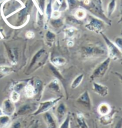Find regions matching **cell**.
Segmentation results:
<instances>
[{
	"mask_svg": "<svg viewBox=\"0 0 122 128\" xmlns=\"http://www.w3.org/2000/svg\"><path fill=\"white\" fill-rule=\"evenodd\" d=\"M95 128H98V126H97V124H96V125H95Z\"/></svg>",
	"mask_w": 122,
	"mask_h": 128,
	"instance_id": "bcb514c9",
	"label": "cell"
},
{
	"mask_svg": "<svg viewBox=\"0 0 122 128\" xmlns=\"http://www.w3.org/2000/svg\"><path fill=\"white\" fill-rule=\"evenodd\" d=\"M49 67H50L51 71H52V72L54 74V76H57V78H58V79H60V80H63V76H62V75H61L59 73V72L58 71V70H57V68H56L54 66V65H51L50 66H49Z\"/></svg>",
	"mask_w": 122,
	"mask_h": 128,
	"instance_id": "1f68e13d",
	"label": "cell"
},
{
	"mask_svg": "<svg viewBox=\"0 0 122 128\" xmlns=\"http://www.w3.org/2000/svg\"><path fill=\"white\" fill-rule=\"evenodd\" d=\"M70 124H71V117L69 113H68L65 119L59 125L58 128H70Z\"/></svg>",
	"mask_w": 122,
	"mask_h": 128,
	"instance_id": "484cf974",
	"label": "cell"
},
{
	"mask_svg": "<svg viewBox=\"0 0 122 128\" xmlns=\"http://www.w3.org/2000/svg\"><path fill=\"white\" fill-rule=\"evenodd\" d=\"M76 120L78 128H89L86 123L85 118L82 113H77Z\"/></svg>",
	"mask_w": 122,
	"mask_h": 128,
	"instance_id": "ffe728a7",
	"label": "cell"
},
{
	"mask_svg": "<svg viewBox=\"0 0 122 128\" xmlns=\"http://www.w3.org/2000/svg\"><path fill=\"white\" fill-rule=\"evenodd\" d=\"M55 34L52 32L48 31L46 33L45 38L46 40V44L49 46H52L55 40Z\"/></svg>",
	"mask_w": 122,
	"mask_h": 128,
	"instance_id": "cb8c5ba5",
	"label": "cell"
},
{
	"mask_svg": "<svg viewBox=\"0 0 122 128\" xmlns=\"http://www.w3.org/2000/svg\"><path fill=\"white\" fill-rule=\"evenodd\" d=\"M34 36L35 34L32 32H28L26 33V37L28 39H32V38H34Z\"/></svg>",
	"mask_w": 122,
	"mask_h": 128,
	"instance_id": "ab89813d",
	"label": "cell"
},
{
	"mask_svg": "<svg viewBox=\"0 0 122 128\" xmlns=\"http://www.w3.org/2000/svg\"><path fill=\"white\" fill-rule=\"evenodd\" d=\"M1 109L3 114L10 117L13 116L16 111L15 103L12 102L10 98H6L3 101Z\"/></svg>",
	"mask_w": 122,
	"mask_h": 128,
	"instance_id": "9c48e42d",
	"label": "cell"
},
{
	"mask_svg": "<svg viewBox=\"0 0 122 128\" xmlns=\"http://www.w3.org/2000/svg\"><path fill=\"white\" fill-rule=\"evenodd\" d=\"M13 72V68L10 66H0V78L4 77V76L10 74Z\"/></svg>",
	"mask_w": 122,
	"mask_h": 128,
	"instance_id": "603a6c76",
	"label": "cell"
},
{
	"mask_svg": "<svg viewBox=\"0 0 122 128\" xmlns=\"http://www.w3.org/2000/svg\"><path fill=\"white\" fill-rule=\"evenodd\" d=\"M12 124L10 116L3 114L0 116V128H10Z\"/></svg>",
	"mask_w": 122,
	"mask_h": 128,
	"instance_id": "ac0fdd59",
	"label": "cell"
},
{
	"mask_svg": "<svg viewBox=\"0 0 122 128\" xmlns=\"http://www.w3.org/2000/svg\"><path fill=\"white\" fill-rule=\"evenodd\" d=\"M10 99L14 103H17L20 99V92H16L15 90H13L10 94Z\"/></svg>",
	"mask_w": 122,
	"mask_h": 128,
	"instance_id": "4316f807",
	"label": "cell"
},
{
	"mask_svg": "<svg viewBox=\"0 0 122 128\" xmlns=\"http://www.w3.org/2000/svg\"><path fill=\"white\" fill-rule=\"evenodd\" d=\"M86 13L84 10H78L76 11V13H75V16L78 19H83L85 17Z\"/></svg>",
	"mask_w": 122,
	"mask_h": 128,
	"instance_id": "d6a6232c",
	"label": "cell"
},
{
	"mask_svg": "<svg viewBox=\"0 0 122 128\" xmlns=\"http://www.w3.org/2000/svg\"><path fill=\"white\" fill-rule=\"evenodd\" d=\"M92 90L95 93L102 97H105L109 93L108 87L100 83L94 82L92 84Z\"/></svg>",
	"mask_w": 122,
	"mask_h": 128,
	"instance_id": "4fadbf2b",
	"label": "cell"
},
{
	"mask_svg": "<svg viewBox=\"0 0 122 128\" xmlns=\"http://www.w3.org/2000/svg\"><path fill=\"white\" fill-rule=\"evenodd\" d=\"M55 107V111L54 116L57 119L58 124V125H60L62 123V122L65 119L66 117L68 114L67 113V108L66 105L65 103L60 102Z\"/></svg>",
	"mask_w": 122,
	"mask_h": 128,
	"instance_id": "8992f818",
	"label": "cell"
},
{
	"mask_svg": "<svg viewBox=\"0 0 122 128\" xmlns=\"http://www.w3.org/2000/svg\"><path fill=\"white\" fill-rule=\"evenodd\" d=\"M98 113L101 116H105L110 114L112 112V108L111 106L107 103H102L98 106L97 108Z\"/></svg>",
	"mask_w": 122,
	"mask_h": 128,
	"instance_id": "9a60e30c",
	"label": "cell"
},
{
	"mask_svg": "<svg viewBox=\"0 0 122 128\" xmlns=\"http://www.w3.org/2000/svg\"><path fill=\"white\" fill-rule=\"evenodd\" d=\"M107 51L103 46L95 44H88L81 49V56L83 58H95L105 55Z\"/></svg>",
	"mask_w": 122,
	"mask_h": 128,
	"instance_id": "6da1fadb",
	"label": "cell"
},
{
	"mask_svg": "<svg viewBox=\"0 0 122 128\" xmlns=\"http://www.w3.org/2000/svg\"><path fill=\"white\" fill-rule=\"evenodd\" d=\"M50 24L54 28H60L63 24V22L60 18H52L50 21Z\"/></svg>",
	"mask_w": 122,
	"mask_h": 128,
	"instance_id": "f1b7e54d",
	"label": "cell"
},
{
	"mask_svg": "<svg viewBox=\"0 0 122 128\" xmlns=\"http://www.w3.org/2000/svg\"><path fill=\"white\" fill-rule=\"evenodd\" d=\"M38 108V104L35 103H28L22 105L16 111L14 115L15 116H21L33 113L36 111Z\"/></svg>",
	"mask_w": 122,
	"mask_h": 128,
	"instance_id": "52a82bcc",
	"label": "cell"
},
{
	"mask_svg": "<svg viewBox=\"0 0 122 128\" xmlns=\"http://www.w3.org/2000/svg\"><path fill=\"white\" fill-rule=\"evenodd\" d=\"M30 128H39V123H38V122H36L34 123L33 125L30 126Z\"/></svg>",
	"mask_w": 122,
	"mask_h": 128,
	"instance_id": "7bdbcfd3",
	"label": "cell"
},
{
	"mask_svg": "<svg viewBox=\"0 0 122 128\" xmlns=\"http://www.w3.org/2000/svg\"><path fill=\"white\" fill-rule=\"evenodd\" d=\"M45 13L47 17L48 18H50L52 14V3H51V0L48 2L46 7L45 9Z\"/></svg>",
	"mask_w": 122,
	"mask_h": 128,
	"instance_id": "4dcf8cb0",
	"label": "cell"
},
{
	"mask_svg": "<svg viewBox=\"0 0 122 128\" xmlns=\"http://www.w3.org/2000/svg\"><path fill=\"white\" fill-rule=\"evenodd\" d=\"M102 38L105 41V43L107 46V54L108 58H110L111 60H120L122 57V52L118 49L117 46L115 45L114 43L110 40L105 36V34L101 33Z\"/></svg>",
	"mask_w": 122,
	"mask_h": 128,
	"instance_id": "277c9868",
	"label": "cell"
},
{
	"mask_svg": "<svg viewBox=\"0 0 122 128\" xmlns=\"http://www.w3.org/2000/svg\"><path fill=\"white\" fill-rule=\"evenodd\" d=\"M76 33V29L73 28H69L65 30V33L68 38H73Z\"/></svg>",
	"mask_w": 122,
	"mask_h": 128,
	"instance_id": "f546056e",
	"label": "cell"
},
{
	"mask_svg": "<svg viewBox=\"0 0 122 128\" xmlns=\"http://www.w3.org/2000/svg\"><path fill=\"white\" fill-rule=\"evenodd\" d=\"M86 27L89 30L98 33L104 29L105 25L102 20L97 18H92L86 25Z\"/></svg>",
	"mask_w": 122,
	"mask_h": 128,
	"instance_id": "8fae6325",
	"label": "cell"
},
{
	"mask_svg": "<svg viewBox=\"0 0 122 128\" xmlns=\"http://www.w3.org/2000/svg\"><path fill=\"white\" fill-rule=\"evenodd\" d=\"M115 6H116V3H115V0H111V2L109 3L108 8H107V13H108V16L110 17L113 14V13L114 12Z\"/></svg>",
	"mask_w": 122,
	"mask_h": 128,
	"instance_id": "83f0119b",
	"label": "cell"
},
{
	"mask_svg": "<svg viewBox=\"0 0 122 128\" xmlns=\"http://www.w3.org/2000/svg\"><path fill=\"white\" fill-rule=\"evenodd\" d=\"M43 118L48 128H58V124L55 116L50 112L43 113Z\"/></svg>",
	"mask_w": 122,
	"mask_h": 128,
	"instance_id": "7c38bea8",
	"label": "cell"
},
{
	"mask_svg": "<svg viewBox=\"0 0 122 128\" xmlns=\"http://www.w3.org/2000/svg\"><path fill=\"white\" fill-rule=\"evenodd\" d=\"M0 1H1V0H0Z\"/></svg>",
	"mask_w": 122,
	"mask_h": 128,
	"instance_id": "7dc6e473",
	"label": "cell"
},
{
	"mask_svg": "<svg viewBox=\"0 0 122 128\" xmlns=\"http://www.w3.org/2000/svg\"><path fill=\"white\" fill-rule=\"evenodd\" d=\"M63 97L60 96L57 98H51L49 100L41 102L38 104V108L36 111L33 113V116H37L41 114L45 113L46 112H48L50 109L55 106L61 100H62Z\"/></svg>",
	"mask_w": 122,
	"mask_h": 128,
	"instance_id": "7a4b0ae2",
	"label": "cell"
},
{
	"mask_svg": "<svg viewBox=\"0 0 122 128\" xmlns=\"http://www.w3.org/2000/svg\"><path fill=\"white\" fill-rule=\"evenodd\" d=\"M32 6L33 2L32 0H29L28 1H27L26 6L25 8L22 9V10L19 12L18 17H17V23L19 24L18 26H20L23 24V23H25L26 18Z\"/></svg>",
	"mask_w": 122,
	"mask_h": 128,
	"instance_id": "30bf717a",
	"label": "cell"
},
{
	"mask_svg": "<svg viewBox=\"0 0 122 128\" xmlns=\"http://www.w3.org/2000/svg\"><path fill=\"white\" fill-rule=\"evenodd\" d=\"M52 63L53 65L56 66H62L65 65L66 63V60L63 57L57 56L55 57L52 60Z\"/></svg>",
	"mask_w": 122,
	"mask_h": 128,
	"instance_id": "d4e9b609",
	"label": "cell"
},
{
	"mask_svg": "<svg viewBox=\"0 0 122 128\" xmlns=\"http://www.w3.org/2000/svg\"><path fill=\"white\" fill-rule=\"evenodd\" d=\"M10 128H22V124L19 121H15L12 123Z\"/></svg>",
	"mask_w": 122,
	"mask_h": 128,
	"instance_id": "d590c367",
	"label": "cell"
},
{
	"mask_svg": "<svg viewBox=\"0 0 122 128\" xmlns=\"http://www.w3.org/2000/svg\"><path fill=\"white\" fill-rule=\"evenodd\" d=\"M115 74L117 76V77L119 78L120 81H121V83H122V74L120 73V72H115Z\"/></svg>",
	"mask_w": 122,
	"mask_h": 128,
	"instance_id": "b9f144b4",
	"label": "cell"
},
{
	"mask_svg": "<svg viewBox=\"0 0 122 128\" xmlns=\"http://www.w3.org/2000/svg\"><path fill=\"white\" fill-rule=\"evenodd\" d=\"M35 94L34 98L35 100L38 102H39L41 100V98L42 97V90H43V87H42V83L41 82V81H37L35 82Z\"/></svg>",
	"mask_w": 122,
	"mask_h": 128,
	"instance_id": "d6986e66",
	"label": "cell"
},
{
	"mask_svg": "<svg viewBox=\"0 0 122 128\" xmlns=\"http://www.w3.org/2000/svg\"><path fill=\"white\" fill-rule=\"evenodd\" d=\"M83 78H84V75L83 74H81L77 76L72 81L71 86H70L71 88L73 90L77 88L82 82Z\"/></svg>",
	"mask_w": 122,
	"mask_h": 128,
	"instance_id": "7402d4cb",
	"label": "cell"
},
{
	"mask_svg": "<svg viewBox=\"0 0 122 128\" xmlns=\"http://www.w3.org/2000/svg\"><path fill=\"white\" fill-rule=\"evenodd\" d=\"M111 59L110 58L107 57L105 60H103L101 63L99 64L98 66L96 67L91 74L90 78L91 80H94L97 78H100L103 77L107 73L108 70L109 66H110L111 63Z\"/></svg>",
	"mask_w": 122,
	"mask_h": 128,
	"instance_id": "5b68a950",
	"label": "cell"
},
{
	"mask_svg": "<svg viewBox=\"0 0 122 128\" xmlns=\"http://www.w3.org/2000/svg\"><path fill=\"white\" fill-rule=\"evenodd\" d=\"M21 7L22 6L19 1L16 0H9L5 3L3 6V12L4 14H10L15 10H17V8H19Z\"/></svg>",
	"mask_w": 122,
	"mask_h": 128,
	"instance_id": "5bb4252c",
	"label": "cell"
},
{
	"mask_svg": "<svg viewBox=\"0 0 122 128\" xmlns=\"http://www.w3.org/2000/svg\"><path fill=\"white\" fill-rule=\"evenodd\" d=\"M76 103L88 110L92 108V101L88 91H85L76 99Z\"/></svg>",
	"mask_w": 122,
	"mask_h": 128,
	"instance_id": "ba28073f",
	"label": "cell"
},
{
	"mask_svg": "<svg viewBox=\"0 0 122 128\" xmlns=\"http://www.w3.org/2000/svg\"><path fill=\"white\" fill-rule=\"evenodd\" d=\"M48 55L44 49H40L33 56L28 70V71L32 72V70H36L44 64L48 59Z\"/></svg>",
	"mask_w": 122,
	"mask_h": 128,
	"instance_id": "3957f363",
	"label": "cell"
},
{
	"mask_svg": "<svg viewBox=\"0 0 122 128\" xmlns=\"http://www.w3.org/2000/svg\"><path fill=\"white\" fill-rule=\"evenodd\" d=\"M113 115L114 113L111 112L110 114L105 115V116H101L100 119H99V122L103 125H108L112 122L113 119Z\"/></svg>",
	"mask_w": 122,
	"mask_h": 128,
	"instance_id": "44dd1931",
	"label": "cell"
},
{
	"mask_svg": "<svg viewBox=\"0 0 122 128\" xmlns=\"http://www.w3.org/2000/svg\"><path fill=\"white\" fill-rule=\"evenodd\" d=\"M45 1L46 0H35L37 4L38 5L39 9L42 12H44L45 7Z\"/></svg>",
	"mask_w": 122,
	"mask_h": 128,
	"instance_id": "836d02e7",
	"label": "cell"
},
{
	"mask_svg": "<svg viewBox=\"0 0 122 128\" xmlns=\"http://www.w3.org/2000/svg\"><path fill=\"white\" fill-rule=\"evenodd\" d=\"M66 8H67V4L66 2V1L63 0V1H62V4H61L60 8H59V11L61 12V11L65 10L66 9Z\"/></svg>",
	"mask_w": 122,
	"mask_h": 128,
	"instance_id": "74e56055",
	"label": "cell"
},
{
	"mask_svg": "<svg viewBox=\"0 0 122 128\" xmlns=\"http://www.w3.org/2000/svg\"><path fill=\"white\" fill-rule=\"evenodd\" d=\"M51 17H52L53 18L55 19L59 18L60 17V12H57V11H55V12H52Z\"/></svg>",
	"mask_w": 122,
	"mask_h": 128,
	"instance_id": "f35d334b",
	"label": "cell"
},
{
	"mask_svg": "<svg viewBox=\"0 0 122 128\" xmlns=\"http://www.w3.org/2000/svg\"><path fill=\"white\" fill-rule=\"evenodd\" d=\"M24 92H25V95L27 98H34L35 94L34 86L30 82L26 84L24 87Z\"/></svg>",
	"mask_w": 122,
	"mask_h": 128,
	"instance_id": "e0dca14e",
	"label": "cell"
},
{
	"mask_svg": "<svg viewBox=\"0 0 122 128\" xmlns=\"http://www.w3.org/2000/svg\"><path fill=\"white\" fill-rule=\"evenodd\" d=\"M3 114H3V113L2 109H1V108H0V116H1V115H3Z\"/></svg>",
	"mask_w": 122,
	"mask_h": 128,
	"instance_id": "f6af8a7d",
	"label": "cell"
},
{
	"mask_svg": "<svg viewBox=\"0 0 122 128\" xmlns=\"http://www.w3.org/2000/svg\"><path fill=\"white\" fill-rule=\"evenodd\" d=\"M113 128H122V118L118 120Z\"/></svg>",
	"mask_w": 122,
	"mask_h": 128,
	"instance_id": "60d3db41",
	"label": "cell"
},
{
	"mask_svg": "<svg viewBox=\"0 0 122 128\" xmlns=\"http://www.w3.org/2000/svg\"><path fill=\"white\" fill-rule=\"evenodd\" d=\"M114 43L122 52V38H121V37H117V38H115Z\"/></svg>",
	"mask_w": 122,
	"mask_h": 128,
	"instance_id": "e575fe53",
	"label": "cell"
},
{
	"mask_svg": "<svg viewBox=\"0 0 122 128\" xmlns=\"http://www.w3.org/2000/svg\"><path fill=\"white\" fill-rule=\"evenodd\" d=\"M48 88L52 92H54V93L57 94H62L60 85V83H59L58 80L57 78L52 80L48 85Z\"/></svg>",
	"mask_w": 122,
	"mask_h": 128,
	"instance_id": "2e32d148",
	"label": "cell"
},
{
	"mask_svg": "<svg viewBox=\"0 0 122 128\" xmlns=\"http://www.w3.org/2000/svg\"><path fill=\"white\" fill-rule=\"evenodd\" d=\"M67 1H68V4L70 8L73 9L74 8L76 7L77 5L76 0H67Z\"/></svg>",
	"mask_w": 122,
	"mask_h": 128,
	"instance_id": "8d00e7d4",
	"label": "cell"
},
{
	"mask_svg": "<svg viewBox=\"0 0 122 128\" xmlns=\"http://www.w3.org/2000/svg\"><path fill=\"white\" fill-rule=\"evenodd\" d=\"M73 42L71 40L69 41L68 43H67V45H68L69 46H70V47H72V46H73Z\"/></svg>",
	"mask_w": 122,
	"mask_h": 128,
	"instance_id": "ee69618b",
	"label": "cell"
}]
</instances>
